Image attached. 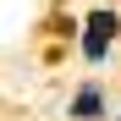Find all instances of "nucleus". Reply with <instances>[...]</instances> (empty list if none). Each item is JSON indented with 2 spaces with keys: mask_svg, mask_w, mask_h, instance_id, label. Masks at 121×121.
I'll return each instance as SVG.
<instances>
[{
  "mask_svg": "<svg viewBox=\"0 0 121 121\" xmlns=\"http://www.w3.org/2000/svg\"><path fill=\"white\" fill-rule=\"evenodd\" d=\"M105 116V94L99 88H77V99H72V121H99Z\"/></svg>",
  "mask_w": 121,
  "mask_h": 121,
  "instance_id": "f03ea898",
  "label": "nucleus"
},
{
  "mask_svg": "<svg viewBox=\"0 0 121 121\" xmlns=\"http://www.w3.org/2000/svg\"><path fill=\"white\" fill-rule=\"evenodd\" d=\"M116 33H121V22H116L110 11H94V17H88V33H83V55L94 60V66L110 55V39H116Z\"/></svg>",
  "mask_w": 121,
  "mask_h": 121,
  "instance_id": "f257e3e1",
  "label": "nucleus"
}]
</instances>
